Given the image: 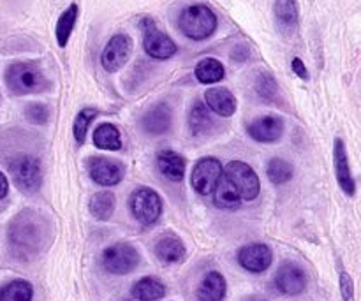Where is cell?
Listing matches in <instances>:
<instances>
[{"mask_svg": "<svg viewBox=\"0 0 361 301\" xmlns=\"http://www.w3.org/2000/svg\"><path fill=\"white\" fill-rule=\"evenodd\" d=\"M189 127L192 136H204L215 127L214 118L210 115V109L201 101H196L189 111Z\"/></svg>", "mask_w": 361, "mask_h": 301, "instance_id": "21", "label": "cell"}, {"mask_svg": "<svg viewBox=\"0 0 361 301\" xmlns=\"http://www.w3.org/2000/svg\"><path fill=\"white\" fill-rule=\"evenodd\" d=\"M32 298H34V288L30 282L21 278L0 288V301H32Z\"/></svg>", "mask_w": 361, "mask_h": 301, "instance_id": "28", "label": "cell"}, {"mask_svg": "<svg viewBox=\"0 0 361 301\" xmlns=\"http://www.w3.org/2000/svg\"><path fill=\"white\" fill-rule=\"evenodd\" d=\"M141 30H143V48L147 55L155 60H168L176 53V44L166 32L155 25L152 18L141 20Z\"/></svg>", "mask_w": 361, "mask_h": 301, "instance_id": "5", "label": "cell"}, {"mask_svg": "<svg viewBox=\"0 0 361 301\" xmlns=\"http://www.w3.org/2000/svg\"><path fill=\"white\" fill-rule=\"evenodd\" d=\"M222 175L233 183L236 190H238L242 201H254L259 196L261 183L257 173L250 168L249 164L242 161H233L222 169Z\"/></svg>", "mask_w": 361, "mask_h": 301, "instance_id": "4", "label": "cell"}, {"mask_svg": "<svg viewBox=\"0 0 361 301\" xmlns=\"http://www.w3.org/2000/svg\"><path fill=\"white\" fill-rule=\"evenodd\" d=\"M228 293V284H226L224 275L219 271H210L203 277V281L197 285V301H222Z\"/></svg>", "mask_w": 361, "mask_h": 301, "instance_id": "18", "label": "cell"}, {"mask_svg": "<svg viewBox=\"0 0 361 301\" xmlns=\"http://www.w3.org/2000/svg\"><path fill=\"white\" fill-rule=\"evenodd\" d=\"M275 288L286 296H298L307 289V274L300 264L284 263L275 274Z\"/></svg>", "mask_w": 361, "mask_h": 301, "instance_id": "11", "label": "cell"}, {"mask_svg": "<svg viewBox=\"0 0 361 301\" xmlns=\"http://www.w3.org/2000/svg\"><path fill=\"white\" fill-rule=\"evenodd\" d=\"M7 192H9V182H7L6 175L0 171V199H4L7 196Z\"/></svg>", "mask_w": 361, "mask_h": 301, "instance_id": "35", "label": "cell"}, {"mask_svg": "<svg viewBox=\"0 0 361 301\" xmlns=\"http://www.w3.org/2000/svg\"><path fill=\"white\" fill-rule=\"evenodd\" d=\"M155 256L161 263L175 264L185 257V245L175 235H164L155 243Z\"/></svg>", "mask_w": 361, "mask_h": 301, "instance_id": "19", "label": "cell"}, {"mask_svg": "<svg viewBox=\"0 0 361 301\" xmlns=\"http://www.w3.org/2000/svg\"><path fill=\"white\" fill-rule=\"evenodd\" d=\"M247 133H249V136L254 141H259V143H275L284 134V120L275 115L259 116V118H256L247 127Z\"/></svg>", "mask_w": 361, "mask_h": 301, "instance_id": "13", "label": "cell"}, {"mask_svg": "<svg viewBox=\"0 0 361 301\" xmlns=\"http://www.w3.org/2000/svg\"><path fill=\"white\" fill-rule=\"evenodd\" d=\"M178 28L185 37L192 41H203L210 37L217 28V16L204 4H192L180 13Z\"/></svg>", "mask_w": 361, "mask_h": 301, "instance_id": "2", "label": "cell"}, {"mask_svg": "<svg viewBox=\"0 0 361 301\" xmlns=\"http://www.w3.org/2000/svg\"><path fill=\"white\" fill-rule=\"evenodd\" d=\"M224 66L219 62L217 59H203L197 62L196 69H194V76L200 83L210 85L217 83V81L224 80Z\"/></svg>", "mask_w": 361, "mask_h": 301, "instance_id": "27", "label": "cell"}, {"mask_svg": "<svg viewBox=\"0 0 361 301\" xmlns=\"http://www.w3.org/2000/svg\"><path fill=\"white\" fill-rule=\"evenodd\" d=\"M9 169L14 183L23 192H35L41 187V162L34 155H18L11 161Z\"/></svg>", "mask_w": 361, "mask_h": 301, "instance_id": "7", "label": "cell"}, {"mask_svg": "<svg viewBox=\"0 0 361 301\" xmlns=\"http://www.w3.org/2000/svg\"><path fill=\"white\" fill-rule=\"evenodd\" d=\"M222 164L215 157H204L196 162L190 175V185L200 196H210L214 194L219 180L222 176Z\"/></svg>", "mask_w": 361, "mask_h": 301, "instance_id": "8", "label": "cell"}, {"mask_svg": "<svg viewBox=\"0 0 361 301\" xmlns=\"http://www.w3.org/2000/svg\"><path fill=\"white\" fill-rule=\"evenodd\" d=\"M157 168L171 182H182L185 176V159L176 152L164 150L157 155Z\"/></svg>", "mask_w": 361, "mask_h": 301, "instance_id": "20", "label": "cell"}, {"mask_svg": "<svg viewBox=\"0 0 361 301\" xmlns=\"http://www.w3.org/2000/svg\"><path fill=\"white\" fill-rule=\"evenodd\" d=\"M130 53H133V39L127 34H115L102 49V69L108 73H116L129 62Z\"/></svg>", "mask_w": 361, "mask_h": 301, "instance_id": "9", "label": "cell"}, {"mask_svg": "<svg viewBox=\"0 0 361 301\" xmlns=\"http://www.w3.org/2000/svg\"><path fill=\"white\" fill-rule=\"evenodd\" d=\"M256 92L267 102H275L279 97V85L275 78L268 73H261L256 80Z\"/></svg>", "mask_w": 361, "mask_h": 301, "instance_id": "30", "label": "cell"}, {"mask_svg": "<svg viewBox=\"0 0 361 301\" xmlns=\"http://www.w3.org/2000/svg\"><path fill=\"white\" fill-rule=\"evenodd\" d=\"M173 111L166 102H159L154 108L148 109L141 118V127L150 136H161L171 129Z\"/></svg>", "mask_w": 361, "mask_h": 301, "instance_id": "14", "label": "cell"}, {"mask_svg": "<svg viewBox=\"0 0 361 301\" xmlns=\"http://www.w3.org/2000/svg\"><path fill=\"white\" fill-rule=\"evenodd\" d=\"M204 102H207V106L212 111L217 113L219 116H224V118L235 115L236 111V99L228 88H208L204 92Z\"/></svg>", "mask_w": 361, "mask_h": 301, "instance_id": "17", "label": "cell"}, {"mask_svg": "<svg viewBox=\"0 0 361 301\" xmlns=\"http://www.w3.org/2000/svg\"><path fill=\"white\" fill-rule=\"evenodd\" d=\"M25 116L30 123H35V125H44L49 118V109L46 108L41 102H34V104L28 106L25 109Z\"/></svg>", "mask_w": 361, "mask_h": 301, "instance_id": "32", "label": "cell"}, {"mask_svg": "<svg viewBox=\"0 0 361 301\" xmlns=\"http://www.w3.org/2000/svg\"><path fill=\"white\" fill-rule=\"evenodd\" d=\"M293 166L281 157H274L267 166V175L275 185H284L293 178Z\"/></svg>", "mask_w": 361, "mask_h": 301, "instance_id": "29", "label": "cell"}, {"mask_svg": "<svg viewBox=\"0 0 361 301\" xmlns=\"http://www.w3.org/2000/svg\"><path fill=\"white\" fill-rule=\"evenodd\" d=\"M242 301H270V300H267L264 296H259V295H252V296H247V298H243Z\"/></svg>", "mask_w": 361, "mask_h": 301, "instance_id": "36", "label": "cell"}, {"mask_svg": "<svg viewBox=\"0 0 361 301\" xmlns=\"http://www.w3.org/2000/svg\"><path fill=\"white\" fill-rule=\"evenodd\" d=\"M214 204L221 210H236L242 204V197H240L238 190L233 187V183L224 175L221 176L214 190Z\"/></svg>", "mask_w": 361, "mask_h": 301, "instance_id": "22", "label": "cell"}, {"mask_svg": "<svg viewBox=\"0 0 361 301\" xmlns=\"http://www.w3.org/2000/svg\"><path fill=\"white\" fill-rule=\"evenodd\" d=\"M140 264V252L130 243L120 242L102 252V266L113 275H127Z\"/></svg>", "mask_w": 361, "mask_h": 301, "instance_id": "6", "label": "cell"}, {"mask_svg": "<svg viewBox=\"0 0 361 301\" xmlns=\"http://www.w3.org/2000/svg\"><path fill=\"white\" fill-rule=\"evenodd\" d=\"M115 194L108 192V190H102V192H97L92 196L90 203H88V210H90L92 217L104 222L111 219L113 211H115Z\"/></svg>", "mask_w": 361, "mask_h": 301, "instance_id": "25", "label": "cell"}, {"mask_svg": "<svg viewBox=\"0 0 361 301\" xmlns=\"http://www.w3.org/2000/svg\"><path fill=\"white\" fill-rule=\"evenodd\" d=\"M334 162H335V175H337L338 185L344 190L348 196H355L356 194V183L353 178L351 166H349V157L348 150H345V145L341 137L335 140L334 147Z\"/></svg>", "mask_w": 361, "mask_h": 301, "instance_id": "15", "label": "cell"}, {"mask_svg": "<svg viewBox=\"0 0 361 301\" xmlns=\"http://www.w3.org/2000/svg\"><path fill=\"white\" fill-rule=\"evenodd\" d=\"M6 85L13 94L27 95L44 92L49 81L35 62H16L7 67Z\"/></svg>", "mask_w": 361, "mask_h": 301, "instance_id": "1", "label": "cell"}, {"mask_svg": "<svg viewBox=\"0 0 361 301\" xmlns=\"http://www.w3.org/2000/svg\"><path fill=\"white\" fill-rule=\"evenodd\" d=\"M94 145L99 150L116 152L122 148V137H120V130L116 129L113 123H101L97 129L94 130Z\"/></svg>", "mask_w": 361, "mask_h": 301, "instance_id": "24", "label": "cell"}, {"mask_svg": "<svg viewBox=\"0 0 361 301\" xmlns=\"http://www.w3.org/2000/svg\"><path fill=\"white\" fill-rule=\"evenodd\" d=\"M130 293L137 301H159L166 296V285L155 277H143L133 285Z\"/></svg>", "mask_w": 361, "mask_h": 301, "instance_id": "23", "label": "cell"}, {"mask_svg": "<svg viewBox=\"0 0 361 301\" xmlns=\"http://www.w3.org/2000/svg\"><path fill=\"white\" fill-rule=\"evenodd\" d=\"M238 263L250 274H263L274 263V252L264 243H250L238 250Z\"/></svg>", "mask_w": 361, "mask_h": 301, "instance_id": "12", "label": "cell"}, {"mask_svg": "<svg viewBox=\"0 0 361 301\" xmlns=\"http://www.w3.org/2000/svg\"><path fill=\"white\" fill-rule=\"evenodd\" d=\"M78 14H80L78 4H71V6L60 14L59 21H56V28H55L56 42H59L60 48H66L67 42H69L71 34H73V28L74 25H76Z\"/></svg>", "mask_w": 361, "mask_h": 301, "instance_id": "26", "label": "cell"}, {"mask_svg": "<svg viewBox=\"0 0 361 301\" xmlns=\"http://www.w3.org/2000/svg\"><path fill=\"white\" fill-rule=\"evenodd\" d=\"M275 25L286 37L293 35L298 28V6L296 0H275L274 4Z\"/></svg>", "mask_w": 361, "mask_h": 301, "instance_id": "16", "label": "cell"}, {"mask_svg": "<svg viewBox=\"0 0 361 301\" xmlns=\"http://www.w3.org/2000/svg\"><path fill=\"white\" fill-rule=\"evenodd\" d=\"M293 70H295V74L298 78H302V80H309V73H307V67L305 63L302 62V59H293Z\"/></svg>", "mask_w": 361, "mask_h": 301, "instance_id": "34", "label": "cell"}, {"mask_svg": "<svg viewBox=\"0 0 361 301\" xmlns=\"http://www.w3.org/2000/svg\"><path fill=\"white\" fill-rule=\"evenodd\" d=\"M341 295L344 301H355V284L348 271H341Z\"/></svg>", "mask_w": 361, "mask_h": 301, "instance_id": "33", "label": "cell"}, {"mask_svg": "<svg viewBox=\"0 0 361 301\" xmlns=\"http://www.w3.org/2000/svg\"><path fill=\"white\" fill-rule=\"evenodd\" d=\"M129 208L133 217L140 224L152 226L161 219L162 199L150 187H140L129 197Z\"/></svg>", "mask_w": 361, "mask_h": 301, "instance_id": "3", "label": "cell"}, {"mask_svg": "<svg viewBox=\"0 0 361 301\" xmlns=\"http://www.w3.org/2000/svg\"><path fill=\"white\" fill-rule=\"evenodd\" d=\"M97 116V111L92 108H85L78 113L76 120H74V125H73V134H74V140L78 141V145H83L85 143V137H87V130L90 127V123L94 122V118Z\"/></svg>", "mask_w": 361, "mask_h": 301, "instance_id": "31", "label": "cell"}, {"mask_svg": "<svg viewBox=\"0 0 361 301\" xmlns=\"http://www.w3.org/2000/svg\"><path fill=\"white\" fill-rule=\"evenodd\" d=\"M87 169L94 183L101 187L118 185L123 178L122 164L108 157H90L87 161Z\"/></svg>", "mask_w": 361, "mask_h": 301, "instance_id": "10", "label": "cell"}]
</instances>
